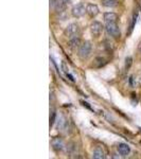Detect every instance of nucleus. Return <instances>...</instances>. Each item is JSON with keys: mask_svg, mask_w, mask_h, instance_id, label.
<instances>
[{"mask_svg": "<svg viewBox=\"0 0 141 159\" xmlns=\"http://www.w3.org/2000/svg\"><path fill=\"white\" fill-rule=\"evenodd\" d=\"M92 157L94 159H104L106 156H105V152L103 151V148L98 146V148H94V151L92 153Z\"/></svg>", "mask_w": 141, "mask_h": 159, "instance_id": "obj_9", "label": "nucleus"}, {"mask_svg": "<svg viewBox=\"0 0 141 159\" xmlns=\"http://www.w3.org/2000/svg\"><path fill=\"white\" fill-rule=\"evenodd\" d=\"M104 20L105 22H117L118 20V15L112 13V12H108L104 14Z\"/></svg>", "mask_w": 141, "mask_h": 159, "instance_id": "obj_8", "label": "nucleus"}, {"mask_svg": "<svg viewBox=\"0 0 141 159\" xmlns=\"http://www.w3.org/2000/svg\"><path fill=\"white\" fill-rule=\"evenodd\" d=\"M62 69H63L64 72L67 74V77H69V79H70L71 81H73V77H72V75L69 73V69H68V67H67V65H66V63H65V62H63V63H62Z\"/></svg>", "mask_w": 141, "mask_h": 159, "instance_id": "obj_14", "label": "nucleus"}, {"mask_svg": "<svg viewBox=\"0 0 141 159\" xmlns=\"http://www.w3.org/2000/svg\"><path fill=\"white\" fill-rule=\"evenodd\" d=\"M103 29H104L103 25L99 21H93L90 25V32H91V34H92L93 36L96 37L100 36L101 33L103 32Z\"/></svg>", "mask_w": 141, "mask_h": 159, "instance_id": "obj_5", "label": "nucleus"}, {"mask_svg": "<svg viewBox=\"0 0 141 159\" xmlns=\"http://www.w3.org/2000/svg\"><path fill=\"white\" fill-rule=\"evenodd\" d=\"M52 145H53V148H55L56 151H61V150H63L64 148V143L63 141L61 140V139H54V140L52 141Z\"/></svg>", "mask_w": 141, "mask_h": 159, "instance_id": "obj_13", "label": "nucleus"}, {"mask_svg": "<svg viewBox=\"0 0 141 159\" xmlns=\"http://www.w3.org/2000/svg\"><path fill=\"white\" fill-rule=\"evenodd\" d=\"M117 148H118L119 154L122 156V157H126L130 152V148L126 143H119Z\"/></svg>", "mask_w": 141, "mask_h": 159, "instance_id": "obj_7", "label": "nucleus"}, {"mask_svg": "<svg viewBox=\"0 0 141 159\" xmlns=\"http://www.w3.org/2000/svg\"><path fill=\"white\" fill-rule=\"evenodd\" d=\"M102 4L106 7H118V0H102Z\"/></svg>", "mask_w": 141, "mask_h": 159, "instance_id": "obj_12", "label": "nucleus"}, {"mask_svg": "<svg viewBox=\"0 0 141 159\" xmlns=\"http://www.w3.org/2000/svg\"><path fill=\"white\" fill-rule=\"evenodd\" d=\"M132 62H133V59H132L130 56L126 57V59H125V68H126V69H128V68L130 67V65H132Z\"/></svg>", "mask_w": 141, "mask_h": 159, "instance_id": "obj_16", "label": "nucleus"}, {"mask_svg": "<svg viewBox=\"0 0 141 159\" xmlns=\"http://www.w3.org/2000/svg\"><path fill=\"white\" fill-rule=\"evenodd\" d=\"M105 30L107 32L108 35H110L111 37H114L116 39L120 38L121 36V32H120V28L117 25V22H106L105 25Z\"/></svg>", "mask_w": 141, "mask_h": 159, "instance_id": "obj_1", "label": "nucleus"}, {"mask_svg": "<svg viewBox=\"0 0 141 159\" xmlns=\"http://www.w3.org/2000/svg\"><path fill=\"white\" fill-rule=\"evenodd\" d=\"M56 126L59 130H63L66 126V119L64 118L63 115H59V117L56 118Z\"/></svg>", "mask_w": 141, "mask_h": 159, "instance_id": "obj_11", "label": "nucleus"}, {"mask_svg": "<svg viewBox=\"0 0 141 159\" xmlns=\"http://www.w3.org/2000/svg\"><path fill=\"white\" fill-rule=\"evenodd\" d=\"M140 7H141V0H140Z\"/></svg>", "mask_w": 141, "mask_h": 159, "instance_id": "obj_18", "label": "nucleus"}, {"mask_svg": "<svg viewBox=\"0 0 141 159\" xmlns=\"http://www.w3.org/2000/svg\"><path fill=\"white\" fill-rule=\"evenodd\" d=\"M86 13H87L90 17H96V15L100 13V10H99V7H98L96 4L89 3V4H87V7H86Z\"/></svg>", "mask_w": 141, "mask_h": 159, "instance_id": "obj_6", "label": "nucleus"}, {"mask_svg": "<svg viewBox=\"0 0 141 159\" xmlns=\"http://www.w3.org/2000/svg\"><path fill=\"white\" fill-rule=\"evenodd\" d=\"M139 51L141 52V43H140V45H139Z\"/></svg>", "mask_w": 141, "mask_h": 159, "instance_id": "obj_17", "label": "nucleus"}, {"mask_svg": "<svg viewBox=\"0 0 141 159\" xmlns=\"http://www.w3.org/2000/svg\"><path fill=\"white\" fill-rule=\"evenodd\" d=\"M80 46H81V41H80V38H78V36L70 38L69 47H70L71 49H76V48H78Z\"/></svg>", "mask_w": 141, "mask_h": 159, "instance_id": "obj_10", "label": "nucleus"}, {"mask_svg": "<svg viewBox=\"0 0 141 159\" xmlns=\"http://www.w3.org/2000/svg\"><path fill=\"white\" fill-rule=\"evenodd\" d=\"M137 17H138V13H135L133 16V19H132V23H130V32H132V30L134 29V26H135V23H136V21H137Z\"/></svg>", "mask_w": 141, "mask_h": 159, "instance_id": "obj_15", "label": "nucleus"}, {"mask_svg": "<svg viewBox=\"0 0 141 159\" xmlns=\"http://www.w3.org/2000/svg\"><path fill=\"white\" fill-rule=\"evenodd\" d=\"M86 13V7L83 3H78L76 5H74L71 10V14L75 18H80L82 16H84Z\"/></svg>", "mask_w": 141, "mask_h": 159, "instance_id": "obj_4", "label": "nucleus"}, {"mask_svg": "<svg viewBox=\"0 0 141 159\" xmlns=\"http://www.w3.org/2000/svg\"><path fill=\"white\" fill-rule=\"evenodd\" d=\"M91 50H92V46L89 41H84L81 46L78 47V56L82 59H88L89 55L91 54Z\"/></svg>", "mask_w": 141, "mask_h": 159, "instance_id": "obj_2", "label": "nucleus"}, {"mask_svg": "<svg viewBox=\"0 0 141 159\" xmlns=\"http://www.w3.org/2000/svg\"><path fill=\"white\" fill-rule=\"evenodd\" d=\"M78 32H80V28H78V23H70V25H68L67 28L65 29V34H66V36H68L69 38L78 36Z\"/></svg>", "mask_w": 141, "mask_h": 159, "instance_id": "obj_3", "label": "nucleus"}]
</instances>
